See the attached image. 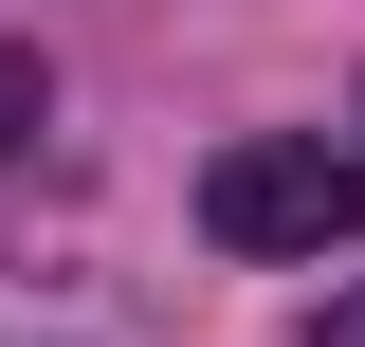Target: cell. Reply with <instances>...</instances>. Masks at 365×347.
I'll return each mask as SVG.
<instances>
[{
    "label": "cell",
    "instance_id": "cell-1",
    "mask_svg": "<svg viewBox=\"0 0 365 347\" xmlns=\"http://www.w3.org/2000/svg\"><path fill=\"white\" fill-rule=\"evenodd\" d=\"M347 219H365V146H329V129H237L201 165V238L220 256H329Z\"/></svg>",
    "mask_w": 365,
    "mask_h": 347
},
{
    "label": "cell",
    "instance_id": "cell-3",
    "mask_svg": "<svg viewBox=\"0 0 365 347\" xmlns=\"http://www.w3.org/2000/svg\"><path fill=\"white\" fill-rule=\"evenodd\" d=\"M311 347H365V274H347V293H329V329H311Z\"/></svg>",
    "mask_w": 365,
    "mask_h": 347
},
{
    "label": "cell",
    "instance_id": "cell-2",
    "mask_svg": "<svg viewBox=\"0 0 365 347\" xmlns=\"http://www.w3.org/2000/svg\"><path fill=\"white\" fill-rule=\"evenodd\" d=\"M37 110H55V74H37V55H19V37H0V146L37 129Z\"/></svg>",
    "mask_w": 365,
    "mask_h": 347
}]
</instances>
